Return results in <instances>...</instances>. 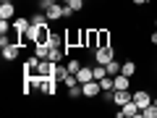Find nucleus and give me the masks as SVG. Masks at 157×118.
I'll return each mask as SVG.
<instances>
[{"instance_id": "nucleus-1", "label": "nucleus", "mask_w": 157, "mask_h": 118, "mask_svg": "<svg viewBox=\"0 0 157 118\" xmlns=\"http://www.w3.org/2000/svg\"><path fill=\"white\" fill-rule=\"evenodd\" d=\"M81 47L86 50H97L100 47V37H97V29H81Z\"/></svg>"}, {"instance_id": "nucleus-2", "label": "nucleus", "mask_w": 157, "mask_h": 118, "mask_svg": "<svg viewBox=\"0 0 157 118\" xmlns=\"http://www.w3.org/2000/svg\"><path fill=\"white\" fill-rule=\"evenodd\" d=\"M55 87H58V79L55 76H39V87L37 89L42 92V95H55Z\"/></svg>"}, {"instance_id": "nucleus-3", "label": "nucleus", "mask_w": 157, "mask_h": 118, "mask_svg": "<svg viewBox=\"0 0 157 118\" xmlns=\"http://www.w3.org/2000/svg\"><path fill=\"white\" fill-rule=\"evenodd\" d=\"M113 58H115V50H113V47H97V50H94V63L107 66Z\"/></svg>"}, {"instance_id": "nucleus-4", "label": "nucleus", "mask_w": 157, "mask_h": 118, "mask_svg": "<svg viewBox=\"0 0 157 118\" xmlns=\"http://www.w3.org/2000/svg\"><path fill=\"white\" fill-rule=\"evenodd\" d=\"M81 92H84V97H100L102 95V84L97 81V79L84 81V84H81Z\"/></svg>"}, {"instance_id": "nucleus-5", "label": "nucleus", "mask_w": 157, "mask_h": 118, "mask_svg": "<svg viewBox=\"0 0 157 118\" xmlns=\"http://www.w3.org/2000/svg\"><path fill=\"white\" fill-rule=\"evenodd\" d=\"M134 100V92L131 89H115L113 92V105H118V108H123L126 102H131Z\"/></svg>"}, {"instance_id": "nucleus-6", "label": "nucleus", "mask_w": 157, "mask_h": 118, "mask_svg": "<svg viewBox=\"0 0 157 118\" xmlns=\"http://www.w3.org/2000/svg\"><path fill=\"white\" fill-rule=\"evenodd\" d=\"M139 113H141V108L131 100V102H126V105L118 110V118H134V116H139Z\"/></svg>"}, {"instance_id": "nucleus-7", "label": "nucleus", "mask_w": 157, "mask_h": 118, "mask_svg": "<svg viewBox=\"0 0 157 118\" xmlns=\"http://www.w3.org/2000/svg\"><path fill=\"white\" fill-rule=\"evenodd\" d=\"M134 102L139 108H147V105H152V95L147 89H134Z\"/></svg>"}, {"instance_id": "nucleus-8", "label": "nucleus", "mask_w": 157, "mask_h": 118, "mask_svg": "<svg viewBox=\"0 0 157 118\" xmlns=\"http://www.w3.org/2000/svg\"><path fill=\"white\" fill-rule=\"evenodd\" d=\"M63 39H66V50L68 47H81V29L78 32H66Z\"/></svg>"}, {"instance_id": "nucleus-9", "label": "nucleus", "mask_w": 157, "mask_h": 118, "mask_svg": "<svg viewBox=\"0 0 157 118\" xmlns=\"http://www.w3.org/2000/svg\"><path fill=\"white\" fill-rule=\"evenodd\" d=\"M0 18H16V6H13L11 0H3V3H0Z\"/></svg>"}, {"instance_id": "nucleus-10", "label": "nucleus", "mask_w": 157, "mask_h": 118, "mask_svg": "<svg viewBox=\"0 0 157 118\" xmlns=\"http://www.w3.org/2000/svg\"><path fill=\"white\" fill-rule=\"evenodd\" d=\"M47 18H50V21H60L63 18V6H58V0L55 3H50V6H47Z\"/></svg>"}, {"instance_id": "nucleus-11", "label": "nucleus", "mask_w": 157, "mask_h": 118, "mask_svg": "<svg viewBox=\"0 0 157 118\" xmlns=\"http://www.w3.org/2000/svg\"><path fill=\"white\" fill-rule=\"evenodd\" d=\"M18 55H21V45H13L11 42V45L3 47V58H6V61H16Z\"/></svg>"}, {"instance_id": "nucleus-12", "label": "nucleus", "mask_w": 157, "mask_h": 118, "mask_svg": "<svg viewBox=\"0 0 157 118\" xmlns=\"http://www.w3.org/2000/svg\"><path fill=\"white\" fill-rule=\"evenodd\" d=\"M113 87H115V89H128L131 87V76H126V73L113 76Z\"/></svg>"}, {"instance_id": "nucleus-13", "label": "nucleus", "mask_w": 157, "mask_h": 118, "mask_svg": "<svg viewBox=\"0 0 157 118\" xmlns=\"http://www.w3.org/2000/svg\"><path fill=\"white\" fill-rule=\"evenodd\" d=\"M39 61H42V58H37V55L26 58V63H24V73H37V68H39Z\"/></svg>"}, {"instance_id": "nucleus-14", "label": "nucleus", "mask_w": 157, "mask_h": 118, "mask_svg": "<svg viewBox=\"0 0 157 118\" xmlns=\"http://www.w3.org/2000/svg\"><path fill=\"white\" fill-rule=\"evenodd\" d=\"M34 55L45 61V58L50 55V45H47V42H37V45H34Z\"/></svg>"}, {"instance_id": "nucleus-15", "label": "nucleus", "mask_w": 157, "mask_h": 118, "mask_svg": "<svg viewBox=\"0 0 157 118\" xmlns=\"http://www.w3.org/2000/svg\"><path fill=\"white\" fill-rule=\"evenodd\" d=\"M76 79H78V84H84V81H92L94 79V73H92V68H78V73H76Z\"/></svg>"}, {"instance_id": "nucleus-16", "label": "nucleus", "mask_w": 157, "mask_h": 118, "mask_svg": "<svg viewBox=\"0 0 157 118\" xmlns=\"http://www.w3.org/2000/svg\"><path fill=\"white\" fill-rule=\"evenodd\" d=\"M47 21H50V18H47L45 11H37V13L32 16V24H37V26H47Z\"/></svg>"}, {"instance_id": "nucleus-17", "label": "nucleus", "mask_w": 157, "mask_h": 118, "mask_svg": "<svg viewBox=\"0 0 157 118\" xmlns=\"http://www.w3.org/2000/svg\"><path fill=\"white\" fill-rule=\"evenodd\" d=\"M66 55H68V53L60 50V47H50V55H47V58H50V61H55V63H60Z\"/></svg>"}, {"instance_id": "nucleus-18", "label": "nucleus", "mask_w": 157, "mask_h": 118, "mask_svg": "<svg viewBox=\"0 0 157 118\" xmlns=\"http://www.w3.org/2000/svg\"><path fill=\"white\" fill-rule=\"evenodd\" d=\"M121 73H126V76L134 79V76H136V63H134V61H126L123 66H121Z\"/></svg>"}, {"instance_id": "nucleus-19", "label": "nucleus", "mask_w": 157, "mask_h": 118, "mask_svg": "<svg viewBox=\"0 0 157 118\" xmlns=\"http://www.w3.org/2000/svg\"><path fill=\"white\" fill-rule=\"evenodd\" d=\"M121 66H123V63H118L115 58H113V61L105 66V68H107V76H118V73H121Z\"/></svg>"}, {"instance_id": "nucleus-20", "label": "nucleus", "mask_w": 157, "mask_h": 118, "mask_svg": "<svg viewBox=\"0 0 157 118\" xmlns=\"http://www.w3.org/2000/svg\"><path fill=\"white\" fill-rule=\"evenodd\" d=\"M97 37H100V47H110V32L107 29H97Z\"/></svg>"}, {"instance_id": "nucleus-21", "label": "nucleus", "mask_w": 157, "mask_h": 118, "mask_svg": "<svg viewBox=\"0 0 157 118\" xmlns=\"http://www.w3.org/2000/svg\"><path fill=\"white\" fill-rule=\"evenodd\" d=\"M139 116H144V118H157V105L152 102V105L141 108V113H139Z\"/></svg>"}, {"instance_id": "nucleus-22", "label": "nucleus", "mask_w": 157, "mask_h": 118, "mask_svg": "<svg viewBox=\"0 0 157 118\" xmlns=\"http://www.w3.org/2000/svg\"><path fill=\"white\" fill-rule=\"evenodd\" d=\"M92 73H94V79H97V81H100V79H105V76H107V68L102 66V63H97V66L92 68Z\"/></svg>"}, {"instance_id": "nucleus-23", "label": "nucleus", "mask_w": 157, "mask_h": 118, "mask_svg": "<svg viewBox=\"0 0 157 118\" xmlns=\"http://www.w3.org/2000/svg\"><path fill=\"white\" fill-rule=\"evenodd\" d=\"M66 68H68V73H78V68H81V61H78V58H71Z\"/></svg>"}, {"instance_id": "nucleus-24", "label": "nucleus", "mask_w": 157, "mask_h": 118, "mask_svg": "<svg viewBox=\"0 0 157 118\" xmlns=\"http://www.w3.org/2000/svg\"><path fill=\"white\" fill-rule=\"evenodd\" d=\"M66 6H71V8H73V11H76V13H78V11H81V8H84V6H86V0H66Z\"/></svg>"}, {"instance_id": "nucleus-25", "label": "nucleus", "mask_w": 157, "mask_h": 118, "mask_svg": "<svg viewBox=\"0 0 157 118\" xmlns=\"http://www.w3.org/2000/svg\"><path fill=\"white\" fill-rule=\"evenodd\" d=\"M84 92H81V84H73V87H68V97H81Z\"/></svg>"}, {"instance_id": "nucleus-26", "label": "nucleus", "mask_w": 157, "mask_h": 118, "mask_svg": "<svg viewBox=\"0 0 157 118\" xmlns=\"http://www.w3.org/2000/svg\"><path fill=\"white\" fill-rule=\"evenodd\" d=\"M73 13H76V11H73V8H71V6H63V18H71V16H73Z\"/></svg>"}, {"instance_id": "nucleus-27", "label": "nucleus", "mask_w": 157, "mask_h": 118, "mask_svg": "<svg viewBox=\"0 0 157 118\" xmlns=\"http://www.w3.org/2000/svg\"><path fill=\"white\" fill-rule=\"evenodd\" d=\"M149 39H152V45H157V29H152V34H149Z\"/></svg>"}, {"instance_id": "nucleus-28", "label": "nucleus", "mask_w": 157, "mask_h": 118, "mask_svg": "<svg viewBox=\"0 0 157 118\" xmlns=\"http://www.w3.org/2000/svg\"><path fill=\"white\" fill-rule=\"evenodd\" d=\"M131 3H134V6H147L149 0H131Z\"/></svg>"}, {"instance_id": "nucleus-29", "label": "nucleus", "mask_w": 157, "mask_h": 118, "mask_svg": "<svg viewBox=\"0 0 157 118\" xmlns=\"http://www.w3.org/2000/svg\"><path fill=\"white\" fill-rule=\"evenodd\" d=\"M152 102H155V105H157V97H155V100H152Z\"/></svg>"}, {"instance_id": "nucleus-30", "label": "nucleus", "mask_w": 157, "mask_h": 118, "mask_svg": "<svg viewBox=\"0 0 157 118\" xmlns=\"http://www.w3.org/2000/svg\"><path fill=\"white\" fill-rule=\"evenodd\" d=\"M155 29H157V18H155Z\"/></svg>"}, {"instance_id": "nucleus-31", "label": "nucleus", "mask_w": 157, "mask_h": 118, "mask_svg": "<svg viewBox=\"0 0 157 118\" xmlns=\"http://www.w3.org/2000/svg\"><path fill=\"white\" fill-rule=\"evenodd\" d=\"M50 3H55V0H50Z\"/></svg>"}]
</instances>
